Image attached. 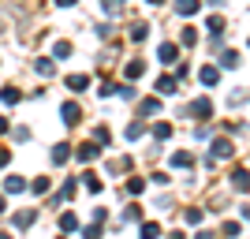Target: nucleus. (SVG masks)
<instances>
[{"label": "nucleus", "mask_w": 250, "mask_h": 239, "mask_svg": "<svg viewBox=\"0 0 250 239\" xmlns=\"http://www.w3.org/2000/svg\"><path fill=\"white\" fill-rule=\"evenodd\" d=\"M83 236H86V239H101V224H97V220H94V224H90V228H86Z\"/></svg>", "instance_id": "72a5a7b5"}, {"label": "nucleus", "mask_w": 250, "mask_h": 239, "mask_svg": "<svg viewBox=\"0 0 250 239\" xmlns=\"http://www.w3.org/2000/svg\"><path fill=\"white\" fill-rule=\"evenodd\" d=\"M224 236H239V220H224Z\"/></svg>", "instance_id": "f704fd0d"}, {"label": "nucleus", "mask_w": 250, "mask_h": 239, "mask_svg": "<svg viewBox=\"0 0 250 239\" xmlns=\"http://www.w3.org/2000/svg\"><path fill=\"white\" fill-rule=\"evenodd\" d=\"M75 191H79V183H75V179H67V183H63V191L56 198H75Z\"/></svg>", "instance_id": "2f4dec72"}, {"label": "nucleus", "mask_w": 250, "mask_h": 239, "mask_svg": "<svg viewBox=\"0 0 250 239\" xmlns=\"http://www.w3.org/2000/svg\"><path fill=\"white\" fill-rule=\"evenodd\" d=\"M142 135H146V124H142V120L127 124V138H131V142H135V138H142Z\"/></svg>", "instance_id": "4be33fe9"}, {"label": "nucleus", "mask_w": 250, "mask_h": 239, "mask_svg": "<svg viewBox=\"0 0 250 239\" xmlns=\"http://www.w3.org/2000/svg\"><path fill=\"white\" fill-rule=\"evenodd\" d=\"M198 239H217V236H213V232H198Z\"/></svg>", "instance_id": "4c0bfd02"}, {"label": "nucleus", "mask_w": 250, "mask_h": 239, "mask_svg": "<svg viewBox=\"0 0 250 239\" xmlns=\"http://www.w3.org/2000/svg\"><path fill=\"white\" fill-rule=\"evenodd\" d=\"M168 239H183V232H168Z\"/></svg>", "instance_id": "a19ab883"}, {"label": "nucleus", "mask_w": 250, "mask_h": 239, "mask_svg": "<svg viewBox=\"0 0 250 239\" xmlns=\"http://www.w3.org/2000/svg\"><path fill=\"white\" fill-rule=\"evenodd\" d=\"M52 56H56V60H67V56H71V42H56L52 45Z\"/></svg>", "instance_id": "412c9836"}, {"label": "nucleus", "mask_w": 250, "mask_h": 239, "mask_svg": "<svg viewBox=\"0 0 250 239\" xmlns=\"http://www.w3.org/2000/svg\"><path fill=\"white\" fill-rule=\"evenodd\" d=\"M206 26H209V30H213V34H220V30H224V19H220V15H213V19H209Z\"/></svg>", "instance_id": "473e14b6"}, {"label": "nucleus", "mask_w": 250, "mask_h": 239, "mask_svg": "<svg viewBox=\"0 0 250 239\" xmlns=\"http://www.w3.org/2000/svg\"><path fill=\"white\" fill-rule=\"evenodd\" d=\"M149 4H165V0H149Z\"/></svg>", "instance_id": "37998d69"}, {"label": "nucleus", "mask_w": 250, "mask_h": 239, "mask_svg": "<svg viewBox=\"0 0 250 239\" xmlns=\"http://www.w3.org/2000/svg\"><path fill=\"white\" fill-rule=\"evenodd\" d=\"M176 56H179V45H176V42H161L157 60H161V64H176Z\"/></svg>", "instance_id": "f03ea898"}, {"label": "nucleus", "mask_w": 250, "mask_h": 239, "mask_svg": "<svg viewBox=\"0 0 250 239\" xmlns=\"http://www.w3.org/2000/svg\"><path fill=\"white\" fill-rule=\"evenodd\" d=\"M94 142H97V146H108V142H112V135H108V127H97V131H94Z\"/></svg>", "instance_id": "cd10ccee"}, {"label": "nucleus", "mask_w": 250, "mask_h": 239, "mask_svg": "<svg viewBox=\"0 0 250 239\" xmlns=\"http://www.w3.org/2000/svg\"><path fill=\"white\" fill-rule=\"evenodd\" d=\"M60 116H63V124H67V127H75V124H79V116H83V109H79L75 101H63L60 105Z\"/></svg>", "instance_id": "f257e3e1"}, {"label": "nucleus", "mask_w": 250, "mask_h": 239, "mask_svg": "<svg viewBox=\"0 0 250 239\" xmlns=\"http://www.w3.org/2000/svg\"><path fill=\"white\" fill-rule=\"evenodd\" d=\"M146 34H149L146 22H135V26H131V42H146Z\"/></svg>", "instance_id": "b1692460"}, {"label": "nucleus", "mask_w": 250, "mask_h": 239, "mask_svg": "<svg viewBox=\"0 0 250 239\" xmlns=\"http://www.w3.org/2000/svg\"><path fill=\"white\" fill-rule=\"evenodd\" d=\"M124 220H142V209H138V206H131V209L124 213Z\"/></svg>", "instance_id": "c9c22d12"}, {"label": "nucleus", "mask_w": 250, "mask_h": 239, "mask_svg": "<svg viewBox=\"0 0 250 239\" xmlns=\"http://www.w3.org/2000/svg\"><path fill=\"white\" fill-rule=\"evenodd\" d=\"M79 228V217L75 213H60V232H75Z\"/></svg>", "instance_id": "6ab92c4d"}, {"label": "nucleus", "mask_w": 250, "mask_h": 239, "mask_svg": "<svg viewBox=\"0 0 250 239\" xmlns=\"http://www.w3.org/2000/svg\"><path fill=\"white\" fill-rule=\"evenodd\" d=\"M220 64H224V67H239V52H235V49H228L224 56H220Z\"/></svg>", "instance_id": "bb28decb"}, {"label": "nucleus", "mask_w": 250, "mask_h": 239, "mask_svg": "<svg viewBox=\"0 0 250 239\" xmlns=\"http://www.w3.org/2000/svg\"><path fill=\"white\" fill-rule=\"evenodd\" d=\"M176 11L183 15V19H190V15L202 11V0H176Z\"/></svg>", "instance_id": "20e7f679"}, {"label": "nucleus", "mask_w": 250, "mask_h": 239, "mask_svg": "<svg viewBox=\"0 0 250 239\" xmlns=\"http://www.w3.org/2000/svg\"><path fill=\"white\" fill-rule=\"evenodd\" d=\"M153 138H157V142H168V138H172V124H157L153 127Z\"/></svg>", "instance_id": "5701e85b"}, {"label": "nucleus", "mask_w": 250, "mask_h": 239, "mask_svg": "<svg viewBox=\"0 0 250 239\" xmlns=\"http://www.w3.org/2000/svg\"><path fill=\"white\" fill-rule=\"evenodd\" d=\"M198 42V34H194V26H187V30L179 34V45H194Z\"/></svg>", "instance_id": "c85d7f7f"}, {"label": "nucleus", "mask_w": 250, "mask_h": 239, "mask_svg": "<svg viewBox=\"0 0 250 239\" xmlns=\"http://www.w3.org/2000/svg\"><path fill=\"white\" fill-rule=\"evenodd\" d=\"M202 217H206L202 209H187V213H183V220H187V224H202Z\"/></svg>", "instance_id": "7c9ffc66"}, {"label": "nucleus", "mask_w": 250, "mask_h": 239, "mask_svg": "<svg viewBox=\"0 0 250 239\" xmlns=\"http://www.w3.org/2000/svg\"><path fill=\"white\" fill-rule=\"evenodd\" d=\"M67 157H71V146H67V142L52 146V165H67Z\"/></svg>", "instance_id": "9d476101"}, {"label": "nucleus", "mask_w": 250, "mask_h": 239, "mask_svg": "<svg viewBox=\"0 0 250 239\" xmlns=\"http://www.w3.org/2000/svg\"><path fill=\"white\" fill-rule=\"evenodd\" d=\"M231 187L235 191H250V172L247 168H235V172H231Z\"/></svg>", "instance_id": "1a4fd4ad"}, {"label": "nucleus", "mask_w": 250, "mask_h": 239, "mask_svg": "<svg viewBox=\"0 0 250 239\" xmlns=\"http://www.w3.org/2000/svg\"><path fill=\"white\" fill-rule=\"evenodd\" d=\"M34 71H38V75H45V79H52V75H56V64H52L49 56H45V60H38V64H34Z\"/></svg>", "instance_id": "f3484780"}, {"label": "nucleus", "mask_w": 250, "mask_h": 239, "mask_svg": "<svg viewBox=\"0 0 250 239\" xmlns=\"http://www.w3.org/2000/svg\"><path fill=\"white\" fill-rule=\"evenodd\" d=\"M161 112V101H157V97H146V101L138 105V116H157Z\"/></svg>", "instance_id": "ddd939ff"}, {"label": "nucleus", "mask_w": 250, "mask_h": 239, "mask_svg": "<svg viewBox=\"0 0 250 239\" xmlns=\"http://www.w3.org/2000/svg\"><path fill=\"white\" fill-rule=\"evenodd\" d=\"M235 150H231L228 138H213V161H220V157H231Z\"/></svg>", "instance_id": "0eeeda50"}, {"label": "nucleus", "mask_w": 250, "mask_h": 239, "mask_svg": "<svg viewBox=\"0 0 250 239\" xmlns=\"http://www.w3.org/2000/svg\"><path fill=\"white\" fill-rule=\"evenodd\" d=\"M157 236H161V224L146 220V224H142V239H157Z\"/></svg>", "instance_id": "a878e982"}, {"label": "nucleus", "mask_w": 250, "mask_h": 239, "mask_svg": "<svg viewBox=\"0 0 250 239\" xmlns=\"http://www.w3.org/2000/svg\"><path fill=\"white\" fill-rule=\"evenodd\" d=\"M0 213H4V198H0Z\"/></svg>", "instance_id": "79ce46f5"}, {"label": "nucleus", "mask_w": 250, "mask_h": 239, "mask_svg": "<svg viewBox=\"0 0 250 239\" xmlns=\"http://www.w3.org/2000/svg\"><path fill=\"white\" fill-rule=\"evenodd\" d=\"M26 187H30V183H26L22 176H8V179H4V191H8V195H22Z\"/></svg>", "instance_id": "6e6552de"}, {"label": "nucleus", "mask_w": 250, "mask_h": 239, "mask_svg": "<svg viewBox=\"0 0 250 239\" xmlns=\"http://www.w3.org/2000/svg\"><path fill=\"white\" fill-rule=\"evenodd\" d=\"M194 165V157L187 153V150H179V153H172V168H190Z\"/></svg>", "instance_id": "a211bd4d"}, {"label": "nucleus", "mask_w": 250, "mask_h": 239, "mask_svg": "<svg viewBox=\"0 0 250 239\" xmlns=\"http://www.w3.org/2000/svg\"><path fill=\"white\" fill-rule=\"evenodd\" d=\"M49 187H52L49 179H34V183H30V191H34V195H49Z\"/></svg>", "instance_id": "c756f323"}, {"label": "nucleus", "mask_w": 250, "mask_h": 239, "mask_svg": "<svg viewBox=\"0 0 250 239\" xmlns=\"http://www.w3.org/2000/svg\"><path fill=\"white\" fill-rule=\"evenodd\" d=\"M198 79H202V86H217L220 83V71H217V67H202Z\"/></svg>", "instance_id": "f8f14e48"}, {"label": "nucleus", "mask_w": 250, "mask_h": 239, "mask_svg": "<svg viewBox=\"0 0 250 239\" xmlns=\"http://www.w3.org/2000/svg\"><path fill=\"white\" fill-rule=\"evenodd\" d=\"M142 71H146V64H142V60H131V64L124 67V75L131 79V83H138V79H142Z\"/></svg>", "instance_id": "9b49d317"}, {"label": "nucleus", "mask_w": 250, "mask_h": 239, "mask_svg": "<svg viewBox=\"0 0 250 239\" xmlns=\"http://www.w3.org/2000/svg\"><path fill=\"white\" fill-rule=\"evenodd\" d=\"M190 112L198 116V120H209V116H213V101H209V97H198V101L190 105Z\"/></svg>", "instance_id": "39448f33"}, {"label": "nucleus", "mask_w": 250, "mask_h": 239, "mask_svg": "<svg viewBox=\"0 0 250 239\" xmlns=\"http://www.w3.org/2000/svg\"><path fill=\"white\" fill-rule=\"evenodd\" d=\"M34 220H38V209H22L19 217H15V228H30Z\"/></svg>", "instance_id": "2eb2a0df"}, {"label": "nucleus", "mask_w": 250, "mask_h": 239, "mask_svg": "<svg viewBox=\"0 0 250 239\" xmlns=\"http://www.w3.org/2000/svg\"><path fill=\"white\" fill-rule=\"evenodd\" d=\"M0 239H8V236H0Z\"/></svg>", "instance_id": "c03bdc74"}, {"label": "nucleus", "mask_w": 250, "mask_h": 239, "mask_svg": "<svg viewBox=\"0 0 250 239\" xmlns=\"http://www.w3.org/2000/svg\"><path fill=\"white\" fill-rule=\"evenodd\" d=\"M4 131H8V120H4V116H0V135H4Z\"/></svg>", "instance_id": "58836bf2"}, {"label": "nucleus", "mask_w": 250, "mask_h": 239, "mask_svg": "<svg viewBox=\"0 0 250 239\" xmlns=\"http://www.w3.org/2000/svg\"><path fill=\"white\" fill-rule=\"evenodd\" d=\"M83 183H86V191H94V195L101 191V179H97L94 172H83Z\"/></svg>", "instance_id": "393cba45"}, {"label": "nucleus", "mask_w": 250, "mask_h": 239, "mask_svg": "<svg viewBox=\"0 0 250 239\" xmlns=\"http://www.w3.org/2000/svg\"><path fill=\"white\" fill-rule=\"evenodd\" d=\"M56 4H60V8H71V4H75V0H56Z\"/></svg>", "instance_id": "ea45409f"}, {"label": "nucleus", "mask_w": 250, "mask_h": 239, "mask_svg": "<svg viewBox=\"0 0 250 239\" xmlns=\"http://www.w3.org/2000/svg\"><path fill=\"white\" fill-rule=\"evenodd\" d=\"M86 86H90V75H67V90L79 94V90H86Z\"/></svg>", "instance_id": "4468645a"}, {"label": "nucleus", "mask_w": 250, "mask_h": 239, "mask_svg": "<svg viewBox=\"0 0 250 239\" xmlns=\"http://www.w3.org/2000/svg\"><path fill=\"white\" fill-rule=\"evenodd\" d=\"M8 161H11V153H8V150H0V168H8Z\"/></svg>", "instance_id": "e433bc0d"}, {"label": "nucleus", "mask_w": 250, "mask_h": 239, "mask_svg": "<svg viewBox=\"0 0 250 239\" xmlns=\"http://www.w3.org/2000/svg\"><path fill=\"white\" fill-rule=\"evenodd\" d=\"M142 191H146V179H138V176H131V179H127V195H142Z\"/></svg>", "instance_id": "aec40b11"}, {"label": "nucleus", "mask_w": 250, "mask_h": 239, "mask_svg": "<svg viewBox=\"0 0 250 239\" xmlns=\"http://www.w3.org/2000/svg\"><path fill=\"white\" fill-rule=\"evenodd\" d=\"M153 90H157L161 97H172V94H176V75H161Z\"/></svg>", "instance_id": "7ed1b4c3"}, {"label": "nucleus", "mask_w": 250, "mask_h": 239, "mask_svg": "<svg viewBox=\"0 0 250 239\" xmlns=\"http://www.w3.org/2000/svg\"><path fill=\"white\" fill-rule=\"evenodd\" d=\"M0 101H4V105H19L22 94L15 90V86H4V90H0Z\"/></svg>", "instance_id": "dca6fc26"}, {"label": "nucleus", "mask_w": 250, "mask_h": 239, "mask_svg": "<svg viewBox=\"0 0 250 239\" xmlns=\"http://www.w3.org/2000/svg\"><path fill=\"white\" fill-rule=\"evenodd\" d=\"M97 153H101V146H97V142H86V146H79V161H83V165L97 161Z\"/></svg>", "instance_id": "423d86ee"}]
</instances>
